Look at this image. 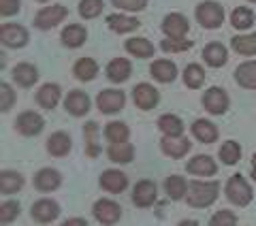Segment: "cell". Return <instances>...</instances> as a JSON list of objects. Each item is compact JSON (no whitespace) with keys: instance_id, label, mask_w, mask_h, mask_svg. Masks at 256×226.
<instances>
[{"instance_id":"1","label":"cell","mask_w":256,"mask_h":226,"mask_svg":"<svg viewBox=\"0 0 256 226\" xmlns=\"http://www.w3.org/2000/svg\"><path fill=\"white\" fill-rule=\"evenodd\" d=\"M220 194V184L218 182H203V180H194L188 184V192H186V200L190 207L196 209H205L216 203V198Z\"/></svg>"},{"instance_id":"2","label":"cell","mask_w":256,"mask_h":226,"mask_svg":"<svg viewBox=\"0 0 256 226\" xmlns=\"http://www.w3.org/2000/svg\"><path fill=\"white\" fill-rule=\"evenodd\" d=\"M224 194H226V198L230 200L233 205L237 207H246V205H250L252 203V198H254V192H252V186L246 182V177L244 175H230L228 177V182L226 186H224Z\"/></svg>"},{"instance_id":"3","label":"cell","mask_w":256,"mask_h":226,"mask_svg":"<svg viewBox=\"0 0 256 226\" xmlns=\"http://www.w3.org/2000/svg\"><path fill=\"white\" fill-rule=\"evenodd\" d=\"M201 102H203V107L212 113V116H224V113L228 111V107H230V98H228L226 90H222V88H218V86L205 90Z\"/></svg>"},{"instance_id":"4","label":"cell","mask_w":256,"mask_h":226,"mask_svg":"<svg viewBox=\"0 0 256 226\" xmlns=\"http://www.w3.org/2000/svg\"><path fill=\"white\" fill-rule=\"evenodd\" d=\"M196 20H198V24H201L203 28L214 30L224 22V9L218 2L205 0V2H201L196 6Z\"/></svg>"},{"instance_id":"5","label":"cell","mask_w":256,"mask_h":226,"mask_svg":"<svg viewBox=\"0 0 256 226\" xmlns=\"http://www.w3.org/2000/svg\"><path fill=\"white\" fill-rule=\"evenodd\" d=\"M43 128H45V120L36 111H24L15 120V130L24 136H36L43 132Z\"/></svg>"},{"instance_id":"6","label":"cell","mask_w":256,"mask_h":226,"mask_svg":"<svg viewBox=\"0 0 256 226\" xmlns=\"http://www.w3.org/2000/svg\"><path fill=\"white\" fill-rule=\"evenodd\" d=\"M126 104V94L122 90H102L96 96V107L100 113H107V116H114V113L122 111Z\"/></svg>"},{"instance_id":"7","label":"cell","mask_w":256,"mask_h":226,"mask_svg":"<svg viewBox=\"0 0 256 226\" xmlns=\"http://www.w3.org/2000/svg\"><path fill=\"white\" fill-rule=\"evenodd\" d=\"M94 220L100 224H116L120 218H122V207H120L116 200L111 198H98L92 207Z\"/></svg>"},{"instance_id":"8","label":"cell","mask_w":256,"mask_h":226,"mask_svg":"<svg viewBox=\"0 0 256 226\" xmlns=\"http://www.w3.org/2000/svg\"><path fill=\"white\" fill-rule=\"evenodd\" d=\"M66 6L64 4H52V6H43L41 11L36 13L34 18V26L41 28V30H52L56 28L58 24L66 18Z\"/></svg>"},{"instance_id":"9","label":"cell","mask_w":256,"mask_h":226,"mask_svg":"<svg viewBox=\"0 0 256 226\" xmlns=\"http://www.w3.org/2000/svg\"><path fill=\"white\" fill-rule=\"evenodd\" d=\"M156 198H158V188H156V184L152 182V180H141L134 184V188H132V203L141 207V209H148L156 203Z\"/></svg>"},{"instance_id":"10","label":"cell","mask_w":256,"mask_h":226,"mask_svg":"<svg viewBox=\"0 0 256 226\" xmlns=\"http://www.w3.org/2000/svg\"><path fill=\"white\" fill-rule=\"evenodd\" d=\"M30 216L32 220L38 222V224H50V222H56L60 216V205L56 203L52 198H41L36 200L34 205L30 209Z\"/></svg>"},{"instance_id":"11","label":"cell","mask_w":256,"mask_h":226,"mask_svg":"<svg viewBox=\"0 0 256 226\" xmlns=\"http://www.w3.org/2000/svg\"><path fill=\"white\" fill-rule=\"evenodd\" d=\"M160 150H162V154H166L169 158H184L188 156V152L192 150V143L188 136H166L162 134V139H160Z\"/></svg>"},{"instance_id":"12","label":"cell","mask_w":256,"mask_h":226,"mask_svg":"<svg viewBox=\"0 0 256 226\" xmlns=\"http://www.w3.org/2000/svg\"><path fill=\"white\" fill-rule=\"evenodd\" d=\"M0 41L4 47H11V50H18L28 43V30L18 24H2L0 28Z\"/></svg>"},{"instance_id":"13","label":"cell","mask_w":256,"mask_h":226,"mask_svg":"<svg viewBox=\"0 0 256 226\" xmlns=\"http://www.w3.org/2000/svg\"><path fill=\"white\" fill-rule=\"evenodd\" d=\"M132 100L141 111H150L158 104L160 94L152 84H137L132 90Z\"/></svg>"},{"instance_id":"14","label":"cell","mask_w":256,"mask_h":226,"mask_svg":"<svg viewBox=\"0 0 256 226\" xmlns=\"http://www.w3.org/2000/svg\"><path fill=\"white\" fill-rule=\"evenodd\" d=\"M188 30H190V24L182 13H169L162 20V32L169 38H186Z\"/></svg>"},{"instance_id":"15","label":"cell","mask_w":256,"mask_h":226,"mask_svg":"<svg viewBox=\"0 0 256 226\" xmlns=\"http://www.w3.org/2000/svg\"><path fill=\"white\" fill-rule=\"evenodd\" d=\"M128 186V175L122 173L120 168H107V171H102L100 175V188L111 192V194H120V192H124Z\"/></svg>"},{"instance_id":"16","label":"cell","mask_w":256,"mask_h":226,"mask_svg":"<svg viewBox=\"0 0 256 226\" xmlns=\"http://www.w3.org/2000/svg\"><path fill=\"white\" fill-rule=\"evenodd\" d=\"M60 184H62V173L52 166H45L34 175V188L38 192H54L60 188Z\"/></svg>"},{"instance_id":"17","label":"cell","mask_w":256,"mask_h":226,"mask_svg":"<svg viewBox=\"0 0 256 226\" xmlns=\"http://www.w3.org/2000/svg\"><path fill=\"white\" fill-rule=\"evenodd\" d=\"M64 109H66L70 116L75 118H82L86 116L88 111H90V96L82 90H73L66 94V98H64Z\"/></svg>"},{"instance_id":"18","label":"cell","mask_w":256,"mask_h":226,"mask_svg":"<svg viewBox=\"0 0 256 226\" xmlns=\"http://www.w3.org/2000/svg\"><path fill=\"white\" fill-rule=\"evenodd\" d=\"M186 171L190 175H198V177H212L218 173V164L212 156H205V154H198L192 160H188L186 164Z\"/></svg>"},{"instance_id":"19","label":"cell","mask_w":256,"mask_h":226,"mask_svg":"<svg viewBox=\"0 0 256 226\" xmlns=\"http://www.w3.org/2000/svg\"><path fill=\"white\" fill-rule=\"evenodd\" d=\"M11 75H13V82L18 86H22V88H32L38 82V70H36L34 64H30V62L15 64Z\"/></svg>"},{"instance_id":"20","label":"cell","mask_w":256,"mask_h":226,"mask_svg":"<svg viewBox=\"0 0 256 226\" xmlns=\"http://www.w3.org/2000/svg\"><path fill=\"white\" fill-rule=\"evenodd\" d=\"M132 75V64L126 58H114L107 64V77L114 84H124Z\"/></svg>"},{"instance_id":"21","label":"cell","mask_w":256,"mask_h":226,"mask_svg":"<svg viewBox=\"0 0 256 226\" xmlns=\"http://www.w3.org/2000/svg\"><path fill=\"white\" fill-rule=\"evenodd\" d=\"M73 150V141H70V134L64 132V130H58L54 132L50 139H47V152L56 158H64L68 156V152Z\"/></svg>"},{"instance_id":"22","label":"cell","mask_w":256,"mask_h":226,"mask_svg":"<svg viewBox=\"0 0 256 226\" xmlns=\"http://www.w3.org/2000/svg\"><path fill=\"white\" fill-rule=\"evenodd\" d=\"M107 156L111 162H116V164H128V162H132V158H134V148H132V143H128V141H114V143H109V148H107Z\"/></svg>"},{"instance_id":"23","label":"cell","mask_w":256,"mask_h":226,"mask_svg":"<svg viewBox=\"0 0 256 226\" xmlns=\"http://www.w3.org/2000/svg\"><path fill=\"white\" fill-rule=\"evenodd\" d=\"M150 72L160 84H173L175 77H178V66L171 60H156V62H152Z\"/></svg>"},{"instance_id":"24","label":"cell","mask_w":256,"mask_h":226,"mask_svg":"<svg viewBox=\"0 0 256 226\" xmlns=\"http://www.w3.org/2000/svg\"><path fill=\"white\" fill-rule=\"evenodd\" d=\"M60 98H62V90L58 84H45L38 88V92H36V102L41 104L43 109H56Z\"/></svg>"},{"instance_id":"25","label":"cell","mask_w":256,"mask_h":226,"mask_svg":"<svg viewBox=\"0 0 256 226\" xmlns=\"http://www.w3.org/2000/svg\"><path fill=\"white\" fill-rule=\"evenodd\" d=\"M192 134H194L196 141H201L205 145L218 141V128H216V124L210 122V120H194V124H192Z\"/></svg>"},{"instance_id":"26","label":"cell","mask_w":256,"mask_h":226,"mask_svg":"<svg viewBox=\"0 0 256 226\" xmlns=\"http://www.w3.org/2000/svg\"><path fill=\"white\" fill-rule=\"evenodd\" d=\"M107 26L118 32V34H126V32H132L141 26V22L137 18H130V15H120V13H114V15H107Z\"/></svg>"},{"instance_id":"27","label":"cell","mask_w":256,"mask_h":226,"mask_svg":"<svg viewBox=\"0 0 256 226\" xmlns=\"http://www.w3.org/2000/svg\"><path fill=\"white\" fill-rule=\"evenodd\" d=\"M235 82L246 90H256V60L239 64L235 68Z\"/></svg>"},{"instance_id":"28","label":"cell","mask_w":256,"mask_h":226,"mask_svg":"<svg viewBox=\"0 0 256 226\" xmlns=\"http://www.w3.org/2000/svg\"><path fill=\"white\" fill-rule=\"evenodd\" d=\"M203 60L214 68H220L228 62V50L222 43H210L203 50Z\"/></svg>"},{"instance_id":"29","label":"cell","mask_w":256,"mask_h":226,"mask_svg":"<svg viewBox=\"0 0 256 226\" xmlns=\"http://www.w3.org/2000/svg\"><path fill=\"white\" fill-rule=\"evenodd\" d=\"M24 188V175L18 171H11V168H4L0 171V192L2 194H15L18 190Z\"/></svg>"},{"instance_id":"30","label":"cell","mask_w":256,"mask_h":226,"mask_svg":"<svg viewBox=\"0 0 256 226\" xmlns=\"http://www.w3.org/2000/svg\"><path fill=\"white\" fill-rule=\"evenodd\" d=\"M158 128H160V132L166 134V136H182L184 130H186L182 118L173 116V113H164V116H160L158 118Z\"/></svg>"},{"instance_id":"31","label":"cell","mask_w":256,"mask_h":226,"mask_svg":"<svg viewBox=\"0 0 256 226\" xmlns=\"http://www.w3.org/2000/svg\"><path fill=\"white\" fill-rule=\"evenodd\" d=\"M84 141H86V156L98 158L100 145H98V124L96 122H88L84 126Z\"/></svg>"},{"instance_id":"32","label":"cell","mask_w":256,"mask_h":226,"mask_svg":"<svg viewBox=\"0 0 256 226\" xmlns=\"http://www.w3.org/2000/svg\"><path fill=\"white\" fill-rule=\"evenodd\" d=\"M88 38V30L84 26H79V24H70L62 30V43L70 47V50H75V47H82Z\"/></svg>"},{"instance_id":"33","label":"cell","mask_w":256,"mask_h":226,"mask_svg":"<svg viewBox=\"0 0 256 226\" xmlns=\"http://www.w3.org/2000/svg\"><path fill=\"white\" fill-rule=\"evenodd\" d=\"M126 52L134 56V58H152L154 56V45L143 36H134L126 41Z\"/></svg>"},{"instance_id":"34","label":"cell","mask_w":256,"mask_h":226,"mask_svg":"<svg viewBox=\"0 0 256 226\" xmlns=\"http://www.w3.org/2000/svg\"><path fill=\"white\" fill-rule=\"evenodd\" d=\"M73 72L79 82H92V79L98 75V64L92 58H79L73 66Z\"/></svg>"},{"instance_id":"35","label":"cell","mask_w":256,"mask_h":226,"mask_svg":"<svg viewBox=\"0 0 256 226\" xmlns=\"http://www.w3.org/2000/svg\"><path fill=\"white\" fill-rule=\"evenodd\" d=\"M164 190L171 200H182V198H186L188 182L180 175H171V177H166V182H164Z\"/></svg>"},{"instance_id":"36","label":"cell","mask_w":256,"mask_h":226,"mask_svg":"<svg viewBox=\"0 0 256 226\" xmlns=\"http://www.w3.org/2000/svg\"><path fill=\"white\" fill-rule=\"evenodd\" d=\"M230 47L239 56H256V32L254 34H242L230 38Z\"/></svg>"},{"instance_id":"37","label":"cell","mask_w":256,"mask_h":226,"mask_svg":"<svg viewBox=\"0 0 256 226\" xmlns=\"http://www.w3.org/2000/svg\"><path fill=\"white\" fill-rule=\"evenodd\" d=\"M218 156L224 164H228V166H233L239 162V158H242V145H239L237 141H224L220 145V150H218Z\"/></svg>"},{"instance_id":"38","label":"cell","mask_w":256,"mask_h":226,"mask_svg":"<svg viewBox=\"0 0 256 226\" xmlns=\"http://www.w3.org/2000/svg\"><path fill=\"white\" fill-rule=\"evenodd\" d=\"M184 84H186L190 90H198L205 84V70L201 64H188L184 68Z\"/></svg>"},{"instance_id":"39","label":"cell","mask_w":256,"mask_h":226,"mask_svg":"<svg viewBox=\"0 0 256 226\" xmlns=\"http://www.w3.org/2000/svg\"><path fill=\"white\" fill-rule=\"evenodd\" d=\"M230 24H233V28L237 30H248L254 24V13L252 9H248V6H237L230 15Z\"/></svg>"},{"instance_id":"40","label":"cell","mask_w":256,"mask_h":226,"mask_svg":"<svg viewBox=\"0 0 256 226\" xmlns=\"http://www.w3.org/2000/svg\"><path fill=\"white\" fill-rule=\"evenodd\" d=\"M105 136L109 143L114 141H128V136H130V128H128L124 122H109L105 126Z\"/></svg>"},{"instance_id":"41","label":"cell","mask_w":256,"mask_h":226,"mask_svg":"<svg viewBox=\"0 0 256 226\" xmlns=\"http://www.w3.org/2000/svg\"><path fill=\"white\" fill-rule=\"evenodd\" d=\"M102 6H105L102 0H82L79 2V15L84 20H94L102 13Z\"/></svg>"},{"instance_id":"42","label":"cell","mask_w":256,"mask_h":226,"mask_svg":"<svg viewBox=\"0 0 256 226\" xmlns=\"http://www.w3.org/2000/svg\"><path fill=\"white\" fill-rule=\"evenodd\" d=\"M192 47V41H188V38H169L166 36L162 43H160V50L166 52V54H182Z\"/></svg>"},{"instance_id":"43","label":"cell","mask_w":256,"mask_h":226,"mask_svg":"<svg viewBox=\"0 0 256 226\" xmlns=\"http://www.w3.org/2000/svg\"><path fill=\"white\" fill-rule=\"evenodd\" d=\"M20 203L18 200H4L0 205V224H11L15 218L20 216Z\"/></svg>"},{"instance_id":"44","label":"cell","mask_w":256,"mask_h":226,"mask_svg":"<svg viewBox=\"0 0 256 226\" xmlns=\"http://www.w3.org/2000/svg\"><path fill=\"white\" fill-rule=\"evenodd\" d=\"M239 220H237V216L233 212H228V209H222V212H216L212 216V220L210 224L212 226H235Z\"/></svg>"},{"instance_id":"45","label":"cell","mask_w":256,"mask_h":226,"mask_svg":"<svg viewBox=\"0 0 256 226\" xmlns=\"http://www.w3.org/2000/svg\"><path fill=\"white\" fill-rule=\"evenodd\" d=\"M0 98H2L0 109H2V113H9L13 102H15V92H13V88L9 84H0Z\"/></svg>"},{"instance_id":"46","label":"cell","mask_w":256,"mask_h":226,"mask_svg":"<svg viewBox=\"0 0 256 226\" xmlns=\"http://www.w3.org/2000/svg\"><path fill=\"white\" fill-rule=\"evenodd\" d=\"M111 2L124 11H143L148 6V0H111Z\"/></svg>"},{"instance_id":"47","label":"cell","mask_w":256,"mask_h":226,"mask_svg":"<svg viewBox=\"0 0 256 226\" xmlns=\"http://www.w3.org/2000/svg\"><path fill=\"white\" fill-rule=\"evenodd\" d=\"M20 0H0V13L4 15V18H9V15H15L20 11Z\"/></svg>"},{"instance_id":"48","label":"cell","mask_w":256,"mask_h":226,"mask_svg":"<svg viewBox=\"0 0 256 226\" xmlns=\"http://www.w3.org/2000/svg\"><path fill=\"white\" fill-rule=\"evenodd\" d=\"M88 220L86 218H68V220H64V226H86Z\"/></svg>"},{"instance_id":"49","label":"cell","mask_w":256,"mask_h":226,"mask_svg":"<svg viewBox=\"0 0 256 226\" xmlns=\"http://www.w3.org/2000/svg\"><path fill=\"white\" fill-rule=\"evenodd\" d=\"M252 177H254V182H256V152H254V156H252Z\"/></svg>"},{"instance_id":"50","label":"cell","mask_w":256,"mask_h":226,"mask_svg":"<svg viewBox=\"0 0 256 226\" xmlns=\"http://www.w3.org/2000/svg\"><path fill=\"white\" fill-rule=\"evenodd\" d=\"M38 2H50V0H38Z\"/></svg>"},{"instance_id":"51","label":"cell","mask_w":256,"mask_h":226,"mask_svg":"<svg viewBox=\"0 0 256 226\" xmlns=\"http://www.w3.org/2000/svg\"><path fill=\"white\" fill-rule=\"evenodd\" d=\"M250 2H256V0H250Z\"/></svg>"}]
</instances>
